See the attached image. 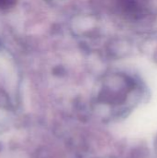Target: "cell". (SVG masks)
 Instances as JSON below:
<instances>
[{
	"mask_svg": "<svg viewBox=\"0 0 157 158\" xmlns=\"http://www.w3.org/2000/svg\"><path fill=\"white\" fill-rule=\"evenodd\" d=\"M0 158H29L28 156L19 150H13V151H6L1 154Z\"/></svg>",
	"mask_w": 157,
	"mask_h": 158,
	"instance_id": "cell-1",
	"label": "cell"
}]
</instances>
